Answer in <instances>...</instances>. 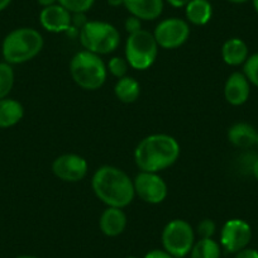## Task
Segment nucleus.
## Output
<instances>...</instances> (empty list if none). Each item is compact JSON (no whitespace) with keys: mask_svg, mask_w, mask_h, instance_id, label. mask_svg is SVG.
I'll return each instance as SVG.
<instances>
[{"mask_svg":"<svg viewBox=\"0 0 258 258\" xmlns=\"http://www.w3.org/2000/svg\"><path fill=\"white\" fill-rule=\"evenodd\" d=\"M91 187L106 207L124 209L136 197L133 180L115 166H101L91 178Z\"/></svg>","mask_w":258,"mask_h":258,"instance_id":"nucleus-1","label":"nucleus"},{"mask_svg":"<svg viewBox=\"0 0 258 258\" xmlns=\"http://www.w3.org/2000/svg\"><path fill=\"white\" fill-rule=\"evenodd\" d=\"M180 145L170 135H151L143 138L135 151V161L141 171L160 172L171 167L180 157Z\"/></svg>","mask_w":258,"mask_h":258,"instance_id":"nucleus-2","label":"nucleus"},{"mask_svg":"<svg viewBox=\"0 0 258 258\" xmlns=\"http://www.w3.org/2000/svg\"><path fill=\"white\" fill-rule=\"evenodd\" d=\"M43 44V37L37 29L22 27L7 34L2 44V54L8 63L21 64L33 59Z\"/></svg>","mask_w":258,"mask_h":258,"instance_id":"nucleus-3","label":"nucleus"},{"mask_svg":"<svg viewBox=\"0 0 258 258\" xmlns=\"http://www.w3.org/2000/svg\"><path fill=\"white\" fill-rule=\"evenodd\" d=\"M70 74L76 85L84 90L94 91L105 84L108 69L99 54L84 49L71 58Z\"/></svg>","mask_w":258,"mask_h":258,"instance_id":"nucleus-4","label":"nucleus"},{"mask_svg":"<svg viewBox=\"0 0 258 258\" xmlns=\"http://www.w3.org/2000/svg\"><path fill=\"white\" fill-rule=\"evenodd\" d=\"M79 39L85 51L95 54H109L120 43V33L113 24L103 21H89L79 31Z\"/></svg>","mask_w":258,"mask_h":258,"instance_id":"nucleus-5","label":"nucleus"},{"mask_svg":"<svg viewBox=\"0 0 258 258\" xmlns=\"http://www.w3.org/2000/svg\"><path fill=\"white\" fill-rule=\"evenodd\" d=\"M158 48L153 33L146 29L129 34L125 42V59L129 68L138 71L148 70L157 58Z\"/></svg>","mask_w":258,"mask_h":258,"instance_id":"nucleus-6","label":"nucleus"},{"mask_svg":"<svg viewBox=\"0 0 258 258\" xmlns=\"http://www.w3.org/2000/svg\"><path fill=\"white\" fill-rule=\"evenodd\" d=\"M163 249L175 258L190 254L195 243V232L190 223L183 219H173L165 225L161 235Z\"/></svg>","mask_w":258,"mask_h":258,"instance_id":"nucleus-7","label":"nucleus"},{"mask_svg":"<svg viewBox=\"0 0 258 258\" xmlns=\"http://www.w3.org/2000/svg\"><path fill=\"white\" fill-rule=\"evenodd\" d=\"M158 47L176 49L182 46L190 37V26L180 18H167L161 21L153 32Z\"/></svg>","mask_w":258,"mask_h":258,"instance_id":"nucleus-8","label":"nucleus"},{"mask_svg":"<svg viewBox=\"0 0 258 258\" xmlns=\"http://www.w3.org/2000/svg\"><path fill=\"white\" fill-rule=\"evenodd\" d=\"M133 185L136 195L147 204H161L167 198V183L158 172L141 171L133 180Z\"/></svg>","mask_w":258,"mask_h":258,"instance_id":"nucleus-9","label":"nucleus"},{"mask_svg":"<svg viewBox=\"0 0 258 258\" xmlns=\"http://www.w3.org/2000/svg\"><path fill=\"white\" fill-rule=\"evenodd\" d=\"M252 239V228L243 219H229L220 232V245L228 253H237L248 247Z\"/></svg>","mask_w":258,"mask_h":258,"instance_id":"nucleus-10","label":"nucleus"},{"mask_svg":"<svg viewBox=\"0 0 258 258\" xmlns=\"http://www.w3.org/2000/svg\"><path fill=\"white\" fill-rule=\"evenodd\" d=\"M89 165L86 160L75 153L61 155L52 162V172L64 182H78L88 175Z\"/></svg>","mask_w":258,"mask_h":258,"instance_id":"nucleus-11","label":"nucleus"},{"mask_svg":"<svg viewBox=\"0 0 258 258\" xmlns=\"http://www.w3.org/2000/svg\"><path fill=\"white\" fill-rule=\"evenodd\" d=\"M39 23L51 33L70 32L73 27V13L57 3L42 9L39 13Z\"/></svg>","mask_w":258,"mask_h":258,"instance_id":"nucleus-12","label":"nucleus"},{"mask_svg":"<svg viewBox=\"0 0 258 258\" xmlns=\"http://www.w3.org/2000/svg\"><path fill=\"white\" fill-rule=\"evenodd\" d=\"M250 94V83L243 73H233L227 79L224 85L225 100L230 105H243Z\"/></svg>","mask_w":258,"mask_h":258,"instance_id":"nucleus-13","label":"nucleus"},{"mask_svg":"<svg viewBox=\"0 0 258 258\" xmlns=\"http://www.w3.org/2000/svg\"><path fill=\"white\" fill-rule=\"evenodd\" d=\"M163 0H124V7L141 21H155L162 14Z\"/></svg>","mask_w":258,"mask_h":258,"instance_id":"nucleus-14","label":"nucleus"},{"mask_svg":"<svg viewBox=\"0 0 258 258\" xmlns=\"http://www.w3.org/2000/svg\"><path fill=\"white\" fill-rule=\"evenodd\" d=\"M99 227L106 237H118L125 230L126 215L120 208L108 207L101 214Z\"/></svg>","mask_w":258,"mask_h":258,"instance_id":"nucleus-15","label":"nucleus"},{"mask_svg":"<svg viewBox=\"0 0 258 258\" xmlns=\"http://www.w3.org/2000/svg\"><path fill=\"white\" fill-rule=\"evenodd\" d=\"M228 141L234 147L250 148L257 145L258 132L257 129L250 124L240 121L235 123L228 129Z\"/></svg>","mask_w":258,"mask_h":258,"instance_id":"nucleus-16","label":"nucleus"},{"mask_svg":"<svg viewBox=\"0 0 258 258\" xmlns=\"http://www.w3.org/2000/svg\"><path fill=\"white\" fill-rule=\"evenodd\" d=\"M248 54V46L243 39L229 38L224 42L222 47V58L229 66H239L244 64Z\"/></svg>","mask_w":258,"mask_h":258,"instance_id":"nucleus-17","label":"nucleus"},{"mask_svg":"<svg viewBox=\"0 0 258 258\" xmlns=\"http://www.w3.org/2000/svg\"><path fill=\"white\" fill-rule=\"evenodd\" d=\"M23 116L24 108L18 100L11 98L0 99V129L14 126Z\"/></svg>","mask_w":258,"mask_h":258,"instance_id":"nucleus-18","label":"nucleus"},{"mask_svg":"<svg viewBox=\"0 0 258 258\" xmlns=\"http://www.w3.org/2000/svg\"><path fill=\"white\" fill-rule=\"evenodd\" d=\"M185 16L194 26H205L213 17V7L209 0H190L185 7Z\"/></svg>","mask_w":258,"mask_h":258,"instance_id":"nucleus-19","label":"nucleus"},{"mask_svg":"<svg viewBox=\"0 0 258 258\" xmlns=\"http://www.w3.org/2000/svg\"><path fill=\"white\" fill-rule=\"evenodd\" d=\"M114 94L121 103L132 104L140 98L141 85L136 79L131 78V76H124L116 81L115 86H114Z\"/></svg>","mask_w":258,"mask_h":258,"instance_id":"nucleus-20","label":"nucleus"},{"mask_svg":"<svg viewBox=\"0 0 258 258\" xmlns=\"http://www.w3.org/2000/svg\"><path fill=\"white\" fill-rule=\"evenodd\" d=\"M222 247L213 238H200L194 243L190 258H220Z\"/></svg>","mask_w":258,"mask_h":258,"instance_id":"nucleus-21","label":"nucleus"},{"mask_svg":"<svg viewBox=\"0 0 258 258\" xmlns=\"http://www.w3.org/2000/svg\"><path fill=\"white\" fill-rule=\"evenodd\" d=\"M14 86V70L8 62H0V99L8 98Z\"/></svg>","mask_w":258,"mask_h":258,"instance_id":"nucleus-22","label":"nucleus"},{"mask_svg":"<svg viewBox=\"0 0 258 258\" xmlns=\"http://www.w3.org/2000/svg\"><path fill=\"white\" fill-rule=\"evenodd\" d=\"M59 6L68 9L70 13H86L93 8L95 0H57Z\"/></svg>","mask_w":258,"mask_h":258,"instance_id":"nucleus-23","label":"nucleus"},{"mask_svg":"<svg viewBox=\"0 0 258 258\" xmlns=\"http://www.w3.org/2000/svg\"><path fill=\"white\" fill-rule=\"evenodd\" d=\"M243 74L252 85L258 88V52L250 54L243 64Z\"/></svg>","mask_w":258,"mask_h":258,"instance_id":"nucleus-24","label":"nucleus"},{"mask_svg":"<svg viewBox=\"0 0 258 258\" xmlns=\"http://www.w3.org/2000/svg\"><path fill=\"white\" fill-rule=\"evenodd\" d=\"M109 73L116 79H121L124 76H126V73H128L129 63L125 58L123 57H113L110 58V61L108 62V66H106Z\"/></svg>","mask_w":258,"mask_h":258,"instance_id":"nucleus-25","label":"nucleus"},{"mask_svg":"<svg viewBox=\"0 0 258 258\" xmlns=\"http://www.w3.org/2000/svg\"><path fill=\"white\" fill-rule=\"evenodd\" d=\"M215 230H217V224L212 219H203L197 228V233L200 238H213Z\"/></svg>","mask_w":258,"mask_h":258,"instance_id":"nucleus-26","label":"nucleus"},{"mask_svg":"<svg viewBox=\"0 0 258 258\" xmlns=\"http://www.w3.org/2000/svg\"><path fill=\"white\" fill-rule=\"evenodd\" d=\"M124 28H125L126 33L133 34L136 32L141 31L142 28V21L140 18L135 16H131L125 19V23H124Z\"/></svg>","mask_w":258,"mask_h":258,"instance_id":"nucleus-27","label":"nucleus"},{"mask_svg":"<svg viewBox=\"0 0 258 258\" xmlns=\"http://www.w3.org/2000/svg\"><path fill=\"white\" fill-rule=\"evenodd\" d=\"M234 258H258V250L254 248H244L235 253Z\"/></svg>","mask_w":258,"mask_h":258,"instance_id":"nucleus-28","label":"nucleus"},{"mask_svg":"<svg viewBox=\"0 0 258 258\" xmlns=\"http://www.w3.org/2000/svg\"><path fill=\"white\" fill-rule=\"evenodd\" d=\"M145 258H175L165 249H152L146 253Z\"/></svg>","mask_w":258,"mask_h":258,"instance_id":"nucleus-29","label":"nucleus"},{"mask_svg":"<svg viewBox=\"0 0 258 258\" xmlns=\"http://www.w3.org/2000/svg\"><path fill=\"white\" fill-rule=\"evenodd\" d=\"M167 3L173 8H185L190 3V0H167Z\"/></svg>","mask_w":258,"mask_h":258,"instance_id":"nucleus-30","label":"nucleus"},{"mask_svg":"<svg viewBox=\"0 0 258 258\" xmlns=\"http://www.w3.org/2000/svg\"><path fill=\"white\" fill-rule=\"evenodd\" d=\"M37 3H38L42 8H47V7L57 4V0H37Z\"/></svg>","mask_w":258,"mask_h":258,"instance_id":"nucleus-31","label":"nucleus"},{"mask_svg":"<svg viewBox=\"0 0 258 258\" xmlns=\"http://www.w3.org/2000/svg\"><path fill=\"white\" fill-rule=\"evenodd\" d=\"M250 172H252V175L254 176L255 180H258V157L253 161L252 166H250Z\"/></svg>","mask_w":258,"mask_h":258,"instance_id":"nucleus-32","label":"nucleus"},{"mask_svg":"<svg viewBox=\"0 0 258 258\" xmlns=\"http://www.w3.org/2000/svg\"><path fill=\"white\" fill-rule=\"evenodd\" d=\"M106 2H108L109 6L113 7V8H118V7L124 6V0H106Z\"/></svg>","mask_w":258,"mask_h":258,"instance_id":"nucleus-33","label":"nucleus"},{"mask_svg":"<svg viewBox=\"0 0 258 258\" xmlns=\"http://www.w3.org/2000/svg\"><path fill=\"white\" fill-rule=\"evenodd\" d=\"M12 0H0V12L6 11L9 6H11Z\"/></svg>","mask_w":258,"mask_h":258,"instance_id":"nucleus-34","label":"nucleus"},{"mask_svg":"<svg viewBox=\"0 0 258 258\" xmlns=\"http://www.w3.org/2000/svg\"><path fill=\"white\" fill-rule=\"evenodd\" d=\"M228 2L233 4H243V3H247L248 0H228Z\"/></svg>","mask_w":258,"mask_h":258,"instance_id":"nucleus-35","label":"nucleus"},{"mask_svg":"<svg viewBox=\"0 0 258 258\" xmlns=\"http://www.w3.org/2000/svg\"><path fill=\"white\" fill-rule=\"evenodd\" d=\"M252 4H253V8H254L255 13L258 14V0H252Z\"/></svg>","mask_w":258,"mask_h":258,"instance_id":"nucleus-36","label":"nucleus"},{"mask_svg":"<svg viewBox=\"0 0 258 258\" xmlns=\"http://www.w3.org/2000/svg\"><path fill=\"white\" fill-rule=\"evenodd\" d=\"M16 258H38L36 257V255H29V254H23V255H18V257Z\"/></svg>","mask_w":258,"mask_h":258,"instance_id":"nucleus-37","label":"nucleus"},{"mask_svg":"<svg viewBox=\"0 0 258 258\" xmlns=\"http://www.w3.org/2000/svg\"><path fill=\"white\" fill-rule=\"evenodd\" d=\"M125 258H137V257H133V255H129V257H125Z\"/></svg>","mask_w":258,"mask_h":258,"instance_id":"nucleus-38","label":"nucleus"},{"mask_svg":"<svg viewBox=\"0 0 258 258\" xmlns=\"http://www.w3.org/2000/svg\"><path fill=\"white\" fill-rule=\"evenodd\" d=\"M257 147H258V140H257Z\"/></svg>","mask_w":258,"mask_h":258,"instance_id":"nucleus-39","label":"nucleus"}]
</instances>
